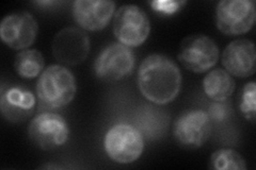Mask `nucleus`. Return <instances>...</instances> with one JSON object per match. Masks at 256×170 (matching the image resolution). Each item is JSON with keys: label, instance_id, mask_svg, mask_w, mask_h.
Listing matches in <instances>:
<instances>
[{"label": "nucleus", "instance_id": "1", "mask_svg": "<svg viewBox=\"0 0 256 170\" xmlns=\"http://www.w3.org/2000/svg\"><path fill=\"white\" fill-rule=\"evenodd\" d=\"M138 86L141 94L150 102L168 104L180 92L182 72L169 56L150 54L139 66Z\"/></svg>", "mask_w": 256, "mask_h": 170}, {"label": "nucleus", "instance_id": "2", "mask_svg": "<svg viewBox=\"0 0 256 170\" xmlns=\"http://www.w3.org/2000/svg\"><path fill=\"white\" fill-rule=\"evenodd\" d=\"M77 92L74 75L66 66H48L40 75L36 82V96L45 109H61L66 107Z\"/></svg>", "mask_w": 256, "mask_h": 170}, {"label": "nucleus", "instance_id": "3", "mask_svg": "<svg viewBox=\"0 0 256 170\" xmlns=\"http://www.w3.org/2000/svg\"><path fill=\"white\" fill-rule=\"evenodd\" d=\"M107 156L120 164H130L143 152V136L137 128L126 124L111 127L104 140Z\"/></svg>", "mask_w": 256, "mask_h": 170}, {"label": "nucleus", "instance_id": "4", "mask_svg": "<svg viewBox=\"0 0 256 170\" xmlns=\"http://www.w3.org/2000/svg\"><path fill=\"white\" fill-rule=\"evenodd\" d=\"M150 22L140 6L124 4L114 17V33L118 43L130 48L139 47L150 35Z\"/></svg>", "mask_w": 256, "mask_h": 170}, {"label": "nucleus", "instance_id": "5", "mask_svg": "<svg viewBox=\"0 0 256 170\" xmlns=\"http://www.w3.org/2000/svg\"><path fill=\"white\" fill-rule=\"evenodd\" d=\"M28 136L38 148L50 151L66 144L70 137V128L60 114L43 112L30 121Z\"/></svg>", "mask_w": 256, "mask_h": 170}, {"label": "nucleus", "instance_id": "6", "mask_svg": "<svg viewBox=\"0 0 256 170\" xmlns=\"http://www.w3.org/2000/svg\"><path fill=\"white\" fill-rule=\"evenodd\" d=\"M256 9L252 0H222L216 9V25L226 35H242L255 22Z\"/></svg>", "mask_w": 256, "mask_h": 170}, {"label": "nucleus", "instance_id": "7", "mask_svg": "<svg viewBox=\"0 0 256 170\" xmlns=\"http://www.w3.org/2000/svg\"><path fill=\"white\" fill-rule=\"evenodd\" d=\"M178 60L186 69L196 74H203L217 64L219 48L210 36L192 34L182 42Z\"/></svg>", "mask_w": 256, "mask_h": 170}, {"label": "nucleus", "instance_id": "8", "mask_svg": "<svg viewBox=\"0 0 256 170\" xmlns=\"http://www.w3.org/2000/svg\"><path fill=\"white\" fill-rule=\"evenodd\" d=\"M212 133V119L202 110L184 112L176 118L173 127L174 139L180 147L194 150L207 142Z\"/></svg>", "mask_w": 256, "mask_h": 170}, {"label": "nucleus", "instance_id": "9", "mask_svg": "<svg viewBox=\"0 0 256 170\" xmlns=\"http://www.w3.org/2000/svg\"><path fill=\"white\" fill-rule=\"evenodd\" d=\"M134 54L132 48L121 43L108 45L95 60V75L104 81H120L130 76L134 68Z\"/></svg>", "mask_w": 256, "mask_h": 170}, {"label": "nucleus", "instance_id": "10", "mask_svg": "<svg viewBox=\"0 0 256 170\" xmlns=\"http://www.w3.org/2000/svg\"><path fill=\"white\" fill-rule=\"evenodd\" d=\"M90 47V38L84 30L77 27H68L54 35L52 51L58 62L75 66L88 58Z\"/></svg>", "mask_w": 256, "mask_h": 170}, {"label": "nucleus", "instance_id": "11", "mask_svg": "<svg viewBox=\"0 0 256 170\" xmlns=\"http://www.w3.org/2000/svg\"><path fill=\"white\" fill-rule=\"evenodd\" d=\"M38 26L34 15L27 11L6 15L0 23V37L14 50H25L34 43Z\"/></svg>", "mask_w": 256, "mask_h": 170}, {"label": "nucleus", "instance_id": "12", "mask_svg": "<svg viewBox=\"0 0 256 170\" xmlns=\"http://www.w3.org/2000/svg\"><path fill=\"white\" fill-rule=\"evenodd\" d=\"M222 65L230 75L249 78L256 70L255 45L250 39H236L230 43L222 53Z\"/></svg>", "mask_w": 256, "mask_h": 170}, {"label": "nucleus", "instance_id": "13", "mask_svg": "<svg viewBox=\"0 0 256 170\" xmlns=\"http://www.w3.org/2000/svg\"><path fill=\"white\" fill-rule=\"evenodd\" d=\"M114 10L116 2L109 0H76L72 12L80 28L86 31H100L108 26Z\"/></svg>", "mask_w": 256, "mask_h": 170}, {"label": "nucleus", "instance_id": "14", "mask_svg": "<svg viewBox=\"0 0 256 170\" xmlns=\"http://www.w3.org/2000/svg\"><path fill=\"white\" fill-rule=\"evenodd\" d=\"M36 97L31 92L20 87L2 86L0 96V108L4 117L11 123H22L29 118L34 111Z\"/></svg>", "mask_w": 256, "mask_h": 170}, {"label": "nucleus", "instance_id": "15", "mask_svg": "<svg viewBox=\"0 0 256 170\" xmlns=\"http://www.w3.org/2000/svg\"><path fill=\"white\" fill-rule=\"evenodd\" d=\"M234 78L226 69L210 70L203 80V88L208 98L216 102H224L235 92Z\"/></svg>", "mask_w": 256, "mask_h": 170}, {"label": "nucleus", "instance_id": "16", "mask_svg": "<svg viewBox=\"0 0 256 170\" xmlns=\"http://www.w3.org/2000/svg\"><path fill=\"white\" fill-rule=\"evenodd\" d=\"M44 65V56L36 49H25L15 55L14 68L24 79H34L41 75Z\"/></svg>", "mask_w": 256, "mask_h": 170}, {"label": "nucleus", "instance_id": "17", "mask_svg": "<svg viewBox=\"0 0 256 170\" xmlns=\"http://www.w3.org/2000/svg\"><path fill=\"white\" fill-rule=\"evenodd\" d=\"M210 168L216 170H246V164L244 159L237 151L219 149L212 155Z\"/></svg>", "mask_w": 256, "mask_h": 170}, {"label": "nucleus", "instance_id": "18", "mask_svg": "<svg viewBox=\"0 0 256 170\" xmlns=\"http://www.w3.org/2000/svg\"><path fill=\"white\" fill-rule=\"evenodd\" d=\"M255 95H256V84L254 81L246 83L242 91V97H240L239 110L246 119L254 120L255 119V111H256V102H255Z\"/></svg>", "mask_w": 256, "mask_h": 170}, {"label": "nucleus", "instance_id": "19", "mask_svg": "<svg viewBox=\"0 0 256 170\" xmlns=\"http://www.w3.org/2000/svg\"><path fill=\"white\" fill-rule=\"evenodd\" d=\"M185 3V1H153L152 2V5H153L154 9L157 11L170 14L178 11L180 5Z\"/></svg>", "mask_w": 256, "mask_h": 170}, {"label": "nucleus", "instance_id": "20", "mask_svg": "<svg viewBox=\"0 0 256 170\" xmlns=\"http://www.w3.org/2000/svg\"><path fill=\"white\" fill-rule=\"evenodd\" d=\"M226 113H228V110H226V107H224L223 104L214 103V104H212V107H210L208 115H210L212 120L222 121L224 118H226Z\"/></svg>", "mask_w": 256, "mask_h": 170}]
</instances>
